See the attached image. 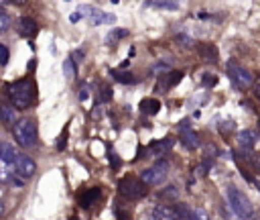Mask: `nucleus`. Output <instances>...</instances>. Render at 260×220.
<instances>
[{"mask_svg":"<svg viewBox=\"0 0 260 220\" xmlns=\"http://www.w3.org/2000/svg\"><path fill=\"white\" fill-rule=\"evenodd\" d=\"M177 39H179V41H181V45H185V47H191V43H193V41H191V37H185V35H179Z\"/></svg>","mask_w":260,"mask_h":220,"instance_id":"37","label":"nucleus"},{"mask_svg":"<svg viewBox=\"0 0 260 220\" xmlns=\"http://www.w3.org/2000/svg\"><path fill=\"white\" fill-rule=\"evenodd\" d=\"M158 198H162V200H177L179 198V191H177L175 185H169L162 191H158Z\"/></svg>","mask_w":260,"mask_h":220,"instance_id":"25","label":"nucleus"},{"mask_svg":"<svg viewBox=\"0 0 260 220\" xmlns=\"http://www.w3.org/2000/svg\"><path fill=\"white\" fill-rule=\"evenodd\" d=\"M256 139H258V132L252 130V128H244V130H240L238 136H236L238 145H240L244 151H250V149L256 145Z\"/></svg>","mask_w":260,"mask_h":220,"instance_id":"15","label":"nucleus"},{"mask_svg":"<svg viewBox=\"0 0 260 220\" xmlns=\"http://www.w3.org/2000/svg\"><path fill=\"white\" fill-rule=\"evenodd\" d=\"M18 33H20L22 37H26V39L35 37V35L39 33V24H37V20L30 18V16H22V18L18 20Z\"/></svg>","mask_w":260,"mask_h":220,"instance_id":"16","label":"nucleus"},{"mask_svg":"<svg viewBox=\"0 0 260 220\" xmlns=\"http://www.w3.org/2000/svg\"><path fill=\"white\" fill-rule=\"evenodd\" d=\"M108 151H110V163H112V167H114V169H118V165H120V161H118V157H116V153H114V151H112L110 147H108Z\"/></svg>","mask_w":260,"mask_h":220,"instance_id":"36","label":"nucleus"},{"mask_svg":"<svg viewBox=\"0 0 260 220\" xmlns=\"http://www.w3.org/2000/svg\"><path fill=\"white\" fill-rule=\"evenodd\" d=\"M173 147H175V139L167 136V139H160V141H152V143L146 147V153H148L150 157H160V159H162Z\"/></svg>","mask_w":260,"mask_h":220,"instance_id":"10","label":"nucleus"},{"mask_svg":"<svg viewBox=\"0 0 260 220\" xmlns=\"http://www.w3.org/2000/svg\"><path fill=\"white\" fill-rule=\"evenodd\" d=\"M16 149L12 145H2L0 149V183H8L14 175V163H16Z\"/></svg>","mask_w":260,"mask_h":220,"instance_id":"5","label":"nucleus"},{"mask_svg":"<svg viewBox=\"0 0 260 220\" xmlns=\"http://www.w3.org/2000/svg\"><path fill=\"white\" fill-rule=\"evenodd\" d=\"M79 18H81V12H73V14L69 16V20H71V22H77Z\"/></svg>","mask_w":260,"mask_h":220,"instance_id":"39","label":"nucleus"},{"mask_svg":"<svg viewBox=\"0 0 260 220\" xmlns=\"http://www.w3.org/2000/svg\"><path fill=\"white\" fill-rule=\"evenodd\" d=\"M252 90H254V96L260 98V75L254 77V81H252Z\"/></svg>","mask_w":260,"mask_h":220,"instance_id":"35","label":"nucleus"},{"mask_svg":"<svg viewBox=\"0 0 260 220\" xmlns=\"http://www.w3.org/2000/svg\"><path fill=\"white\" fill-rule=\"evenodd\" d=\"M171 67H173V59H158V61L152 65V73H156V75L160 77V75L173 71Z\"/></svg>","mask_w":260,"mask_h":220,"instance_id":"20","label":"nucleus"},{"mask_svg":"<svg viewBox=\"0 0 260 220\" xmlns=\"http://www.w3.org/2000/svg\"><path fill=\"white\" fill-rule=\"evenodd\" d=\"M240 173H242V177H244V179H246L250 185H254V187L260 191V173H258V171H248V169H242Z\"/></svg>","mask_w":260,"mask_h":220,"instance_id":"23","label":"nucleus"},{"mask_svg":"<svg viewBox=\"0 0 260 220\" xmlns=\"http://www.w3.org/2000/svg\"><path fill=\"white\" fill-rule=\"evenodd\" d=\"M10 59V53H8V47L0 43V65H6Z\"/></svg>","mask_w":260,"mask_h":220,"instance_id":"32","label":"nucleus"},{"mask_svg":"<svg viewBox=\"0 0 260 220\" xmlns=\"http://www.w3.org/2000/svg\"><path fill=\"white\" fill-rule=\"evenodd\" d=\"M0 118L6 126H14L18 120H16V112L14 108H8V106H0Z\"/></svg>","mask_w":260,"mask_h":220,"instance_id":"19","label":"nucleus"},{"mask_svg":"<svg viewBox=\"0 0 260 220\" xmlns=\"http://www.w3.org/2000/svg\"><path fill=\"white\" fill-rule=\"evenodd\" d=\"M146 6L160 8V10H177L179 2H175V0H152V2H146Z\"/></svg>","mask_w":260,"mask_h":220,"instance_id":"22","label":"nucleus"},{"mask_svg":"<svg viewBox=\"0 0 260 220\" xmlns=\"http://www.w3.org/2000/svg\"><path fill=\"white\" fill-rule=\"evenodd\" d=\"M191 220H209V216L203 208L195 206V208H191Z\"/></svg>","mask_w":260,"mask_h":220,"instance_id":"29","label":"nucleus"},{"mask_svg":"<svg viewBox=\"0 0 260 220\" xmlns=\"http://www.w3.org/2000/svg\"><path fill=\"white\" fill-rule=\"evenodd\" d=\"M152 220H177L173 206H156L152 210Z\"/></svg>","mask_w":260,"mask_h":220,"instance_id":"17","label":"nucleus"},{"mask_svg":"<svg viewBox=\"0 0 260 220\" xmlns=\"http://www.w3.org/2000/svg\"><path fill=\"white\" fill-rule=\"evenodd\" d=\"M14 173L26 181V179H30V177L37 173V163H35L28 155L18 153V155H16V163H14Z\"/></svg>","mask_w":260,"mask_h":220,"instance_id":"8","label":"nucleus"},{"mask_svg":"<svg viewBox=\"0 0 260 220\" xmlns=\"http://www.w3.org/2000/svg\"><path fill=\"white\" fill-rule=\"evenodd\" d=\"M100 198H102V189H100V187H89V189H83V191L77 196V202H79L81 208H89V206H93Z\"/></svg>","mask_w":260,"mask_h":220,"instance_id":"14","label":"nucleus"},{"mask_svg":"<svg viewBox=\"0 0 260 220\" xmlns=\"http://www.w3.org/2000/svg\"><path fill=\"white\" fill-rule=\"evenodd\" d=\"M85 98H87V84H83L79 90V100H85Z\"/></svg>","mask_w":260,"mask_h":220,"instance_id":"38","label":"nucleus"},{"mask_svg":"<svg viewBox=\"0 0 260 220\" xmlns=\"http://www.w3.org/2000/svg\"><path fill=\"white\" fill-rule=\"evenodd\" d=\"M118 191L122 198L126 200H138L146 194V185L138 179V177H132V175H126L118 181Z\"/></svg>","mask_w":260,"mask_h":220,"instance_id":"6","label":"nucleus"},{"mask_svg":"<svg viewBox=\"0 0 260 220\" xmlns=\"http://www.w3.org/2000/svg\"><path fill=\"white\" fill-rule=\"evenodd\" d=\"M0 149H2V145H0Z\"/></svg>","mask_w":260,"mask_h":220,"instance_id":"42","label":"nucleus"},{"mask_svg":"<svg viewBox=\"0 0 260 220\" xmlns=\"http://www.w3.org/2000/svg\"><path fill=\"white\" fill-rule=\"evenodd\" d=\"M215 84H217V75H213V73H209V71L201 73V86H203V88H213Z\"/></svg>","mask_w":260,"mask_h":220,"instance_id":"26","label":"nucleus"},{"mask_svg":"<svg viewBox=\"0 0 260 220\" xmlns=\"http://www.w3.org/2000/svg\"><path fill=\"white\" fill-rule=\"evenodd\" d=\"M8 26H10V16L8 14H0V35L6 33Z\"/></svg>","mask_w":260,"mask_h":220,"instance_id":"33","label":"nucleus"},{"mask_svg":"<svg viewBox=\"0 0 260 220\" xmlns=\"http://www.w3.org/2000/svg\"><path fill=\"white\" fill-rule=\"evenodd\" d=\"M83 14L87 16L89 24H93V26L104 24V22H108V24H114L116 22V16L114 14H106V12L98 10V8H83Z\"/></svg>","mask_w":260,"mask_h":220,"instance_id":"11","label":"nucleus"},{"mask_svg":"<svg viewBox=\"0 0 260 220\" xmlns=\"http://www.w3.org/2000/svg\"><path fill=\"white\" fill-rule=\"evenodd\" d=\"M138 108H140L144 114H156V112L160 110V102H158L156 98H144V100H140Z\"/></svg>","mask_w":260,"mask_h":220,"instance_id":"18","label":"nucleus"},{"mask_svg":"<svg viewBox=\"0 0 260 220\" xmlns=\"http://www.w3.org/2000/svg\"><path fill=\"white\" fill-rule=\"evenodd\" d=\"M179 136H181V143L187 147V149H199V145H201V139H199V134L191 128V124L187 122V120H183L181 122V126H179Z\"/></svg>","mask_w":260,"mask_h":220,"instance_id":"9","label":"nucleus"},{"mask_svg":"<svg viewBox=\"0 0 260 220\" xmlns=\"http://www.w3.org/2000/svg\"><path fill=\"white\" fill-rule=\"evenodd\" d=\"M181 79H183V71H179V69L169 71V73H165V75L158 77V81H156V90H169V88L177 86Z\"/></svg>","mask_w":260,"mask_h":220,"instance_id":"13","label":"nucleus"},{"mask_svg":"<svg viewBox=\"0 0 260 220\" xmlns=\"http://www.w3.org/2000/svg\"><path fill=\"white\" fill-rule=\"evenodd\" d=\"M110 75L120 84H134L136 81V77L130 71H122V69H110Z\"/></svg>","mask_w":260,"mask_h":220,"instance_id":"21","label":"nucleus"},{"mask_svg":"<svg viewBox=\"0 0 260 220\" xmlns=\"http://www.w3.org/2000/svg\"><path fill=\"white\" fill-rule=\"evenodd\" d=\"M197 53L207 63H217L219 61V51H217V47L213 43H199L197 45Z\"/></svg>","mask_w":260,"mask_h":220,"instance_id":"12","label":"nucleus"},{"mask_svg":"<svg viewBox=\"0 0 260 220\" xmlns=\"http://www.w3.org/2000/svg\"><path fill=\"white\" fill-rule=\"evenodd\" d=\"M8 183H12L14 187H22V185H24V179H22V177H18V175L14 173V175L10 177V181H8Z\"/></svg>","mask_w":260,"mask_h":220,"instance_id":"34","label":"nucleus"},{"mask_svg":"<svg viewBox=\"0 0 260 220\" xmlns=\"http://www.w3.org/2000/svg\"><path fill=\"white\" fill-rule=\"evenodd\" d=\"M126 35H128V31H124V29H116V31H112V33H110L108 43H110V45H114V41H116V39H122V37H126Z\"/></svg>","mask_w":260,"mask_h":220,"instance_id":"30","label":"nucleus"},{"mask_svg":"<svg viewBox=\"0 0 260 220\" xmlns=\"http://www.w3.org/2000/svg\"><path fill=\"white\" fill-rule=\"evenodd\" d=\"M167 175H169V161L162 157V159L154 161L152 167H148V169H144V171L140 173V181H142L146 187H148V185H160V183L167 179Z\"/></svg>","mask_w":260,"mask_h":220,"instance_id":"4","label":"nucleus"},{"mask_svg":"<svg viewBox=\"0 0 260 220\" xmlns=\"http://www.w3.org/2000/svg\"><path fill=\"white\" fill-rule=\"evenodd\" d=\"M228 75H230V79L234 81V86L236 88H250L252 86V73L246 69V67H242L240 63H236V61H228Z\"/></svg>","mask_w":260,"mask_h":220,"instance_id":"7","label":"nucleus"},{"mask_svg":"<svg viewBox=\"0 0 260 220\" xmlns=\"http://www.w3.org/2000/svg\"><path fill=\"white\" fill-rule=\"evenodd\" d=\"M6 94H8L14 110H24L35 102L37 88H35V81L30 77H22V79H16V81L8 84Z\"/></svg>","mask_w":260,"mask_h":220,"instance_id":"1","label":"nucleus"},{"mask_svg":"<svg viewBox=\"0 0 260 220\" xmlns=\"http://www.w3.org/2000/svg\"><path fill=\"white\" fill-rule=\"evenodd\" d=\"M67 134H69V124H65V126H63V132H61V136L55 141V147H57V151H63V149H65V145H67Z\"/></svg>","mask_w":260,"mask_h":220,"instance_id":"28","label":"nucleus"},{"mask_svg":"<svg viewBox=\"0 0 260 220\" xmlns=\"http://www.w3.org/2000/svg\"><path fill=\"white\" fill-rule=\"evenodd\" d=\"M2 212H4V206H2V202H0V216H2Z\"/></svg>","mask_w":260,"mask_h":220,"instance_id":"41","label":"nucleus"},{"mask_svg":"<svg viewBox=\"0 0 260 220\" xmlns=\"http://www.w3.org/2000/svg\"><path fill=\"white\" fill-rule=\"evenodd\" d=\"M112 100V88L110 86H102L100 90V102H110Z\"/></svg>","mask_w":260,"mask_h":220,"instance_id":"31","label":"nucleus"},{"mask_svg":"<svg viewBox=\"0 0 260 220\" xmlns=\"http://www.w3.org/2000/svg\"><path fill=\"white\" fill-rule=\"evenodd\" d=\"M173 210H175L177 220H191V208H187L185 204H177V206H173Z\"/></svg>","mask_w":260,"mask_h":220,"instance_id":"24","label":"nucleus"},{"mask_svg":"<svg viewBox=\"0 0 260 220\" xmlns=\"http://www.w3.org/2000/svg\"><path fill=\"white\" fill-rule=\"evenodd\" d=\"M0 14H6L4 12V2H0Z\"/></svg>","mask_w":260,"mask_h":220,"instance_id":"40","label":"nucleus"},{"mask_svg":"<svg viewBox=\"0 0 260 220\" xmlns=\"http://www.w3.org/2000/svg\"><path fill=\"white\" fill-rule=\"evenodd\" d=\"M63 73H65L67 79H71V77L75 75V63H73V57L65 59V63H63Z\"/></svg>","mask_w":260,"mask_h":220,"instance_id":"27","label":"nucleus"},{"mask_svg":"<svg viewBox=\"0 0 260 220\" xmlns=\"http://www.w3.org/2000/svg\"><path fill=\"white\" fill-rule=\"evenodd\" d=\"M225 196H228V202H230L232 212H234L236 216H240V218H244V220H248V218L254 216V206H252V202H250L248 196L242 194L238 187L230 185L228 191H225Z\"/></svg>","mask_w":260,"mask_h":220,"instance_id":"2","label":"nucleus"},{"mask_svg":"<svg viewBox=\"0 0 260 220\" xmlns=\"http://www.w3.org/2000/svg\"><path fill=\"white\" fill-rule=\"evenodd\" d=\"M12 132H14V139L18 141L20 147L30 149V147L37 145V122H35V120H30V118L18 120V122L12 126Z\"/></svg>","mask_w":260,"mask_h":220,"instance_id":"3","label":"nucleus"}]
</instances>
